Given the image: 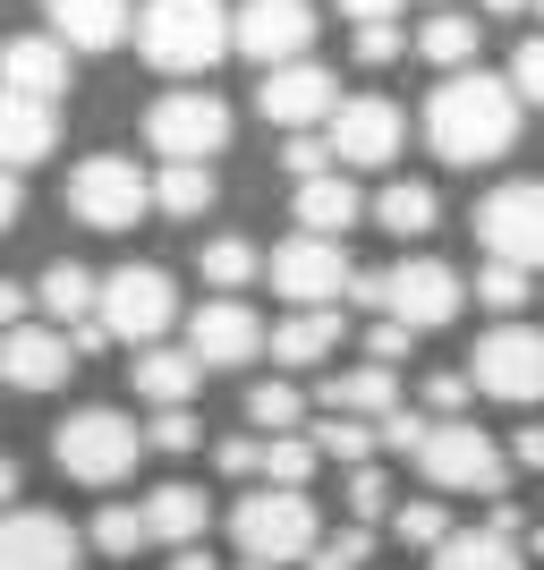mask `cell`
<instances>
[{
    "label": "cell",
    "mask_w": 544,
    "mask_h": 570,
    "mask_svg": "<svg viewBox=\"0 0 544 570\" xmlns=\"http://www.w3.org/2000/svg\"><path fill=\"white\" fill-rule=\"evenodd\" d=\"M520 86L511 77H485V69H459L426 95V145L443 154L451 170H485L520 145Z\"/></svg>",
    "instance_id": "cell-1"
},
{
    "label": "cell",
    "mask_w": 544,
    "mask_h": 570,
    "mask_svg": "<svg viewBox=\"0 0 544 570\" xmlns=\"http://www.w3.org/2000/svg\"><path fill=\"white\" fill-rule=\"evenodd\" d=\"M137 51H145V69H162V77H205L238 51V18L221 0H145Z\"/></svg>",
    "instance_id": "cell-2"
},
{
    "label": "cell",
    "mask_w": 544,
    "mask_h": 570,
    "mask_svg": "<svg viewBox=\"0 0 544 570\" xmlns=\"http://www.w3.org/2000/svg\"><path fill=\"white\" fill-rule=\"evenodd\" d=\"M230 546L247 553V562H307L315 546H324V520H315L307 485H256V494L230 502Z\"/></svg>",
    "instance_id": "cell-3"
},
{
    "label": "cell",
    "mask_w": 544,
    "mask_h": 570,
    "mask_svg": "<svg viewBox=\"0 0 544 570\" xmlns=\"http://www.w3.org/2000/svg\"><path fill=\"white\" fill-rule=\"evenodd\" d=\"M137 452H154V443H145V426L128 409H69V417L51 426V469L77 476V485H95V494L137 469Z\"/></svg>",
    "instance_id": "cell-4"
},
{
    "label": "cell",
    "mask_w": 544,
    "mask_h": 570,
    "mask_svg": "<svg viewBox=\"0 0 544 570\" xmlns=\"http://www.w3.org/2000/svg\"><path fill=\"white\" fill-rule=\"evenodd\" d=\"M417 469H426L434 494H485V502H494L502 485H511V469H520V460H511V443H494V434L468 426V417H434Z\"/></svg>",
    "instance_id": "cell-5"
},
{
    "label": "cell",
    "mask_w": 544,
    "mask_h": 570,
    "mask_svg": "<svg viewBox=\"0 0 544 570\" xmlns=\"http://www.w3.org/2000/svg\"><path fill=\"white\" fill-rule=\"evenodd\" d=\"M468 375L485 401H511V409H536L544 401V324L527 315H502L494 333L468 350Z\"/></svg>",
    "instance_id": "cell-6"
},
{
    "label": "cell",
    "mask_w": 544,
    "mask_h": 570,
    "mask_svg": "<svg viewBox=\"0 0 544 570\" xmlns=\"http://www.w3.org/2000/svg\"><path fill=\"white\" fill-rule=\"evenodd\" d=\"M69 214L86 222V230H137V222L154 214V179H145L128 154H86V163L69 170Z\"/></svg>",
    "instance_id": "cell-7"
},
{
    "label": "cell",
    "mask_w": 544,
    "mask_h": 570,
    "mask_svg": "<svg viewBox=\"0 0 544 570\" xmlns=\"http://www.w3.org/2000/svg\"><path fill=\"white\" fill-rule=\"evenodd\" d=\"M102 324H111V341H128V350H154V341L179 324V282H170L162 264H119V273H102Z\"/></svg>",
    "instance_id": "cell-8"
},
{
    "label": "cell",
    "mask_w": 544,
    "mask_h": 570,
    "mask_svg": "<svg viewBox=\"0 0 544 570\" xmlns=\"http://www.w3.org/2000/svg\"><path fill=\"white\" fill-rule=\"evenodd\" d=\"M264 282L281 289L289 307H340V298H349V282H357V264H349V247H340V238L298 230V238H281V247H273Z\"/></svg>",
    "instance_id": "cell-9"
},
{
    "label": "cell",
    "mask_w": 544,
    "mask_h": 570,
    "mask_svg": "<svg viewBox=\"0 0 544 570\" xmlns=\"http://www.w3.org/2000/svg\"><path fill=\"white\" fill-rule=\"evenodd\" d=\"M145 145L162 154V163H214L221 145H230V102L205 95V86H179L145 111Z\"/></svg>",
    "instance_id": "cell-10"
},
{
    "label": "cell",
    "mask_w": 544,
    "mask_h": 570,
    "mask_svg": "<svg viewBox=\"0 0 544 570\" xmlns=\"http://www.w3.org/2000/svg\"><path fill=\"white\" fill-rule=\"evenodd\" d=\"M459 307H468V282H459L443 256H400V264H383V315H400L408 333H443Z\"/></svg>",
    "instance_id": "cell-11"
},
{
    "label": "cell",
    "mask_w": 544,
    "mask_h": 570,
    "mask_svg": "<svg viewBox=\"0 0 544 570\" xmlns=\"http://www.w3.org/2000/svg\"><path fill=\"white\" fill-rule=\"evenodd\" d=\"M476 238H485L494 264L544 273V179H502V188L476 205Z\"/></svg>",
    "instance_id": "cell-12"
},
{
    "label": "cell",
    "mask_w": 544,
    "mask_h": 570,
    "mask_svg": "<svg viewBox=\"0 0 544 570\" xmlns=\"http://www.w3.org/2000/svg\"><path fill=\"white\" fill-rule=\"evenodd\" d=\"M332 154H340V170H383V163H400V137H408V119L392 95H349L340 111H332Z\"/></svg>",
    "instance_id": "cell-13"
},
{
    "label": "cell",
    "mask_w": 544,
    "mask_h": 570,
    "mask_svg": "<svg viewBox=\"0 0 544 570\" xmlns=\"http://www.w3.org/2000/svg\"><path fill=\"white\" fill-rule=\"evenodd\" d=\"M340 86H332V69L324 60H289V69H264V86H256V111L273 119V128H332V111H340Z\"/></svg>",
    "instance_id": "cell-14"
},
{
    "label": "cell",
    "mask_w": 544,
    "mask_h": 570,
    "mask_svg": "<svg viewBox=\"0 0 544 570\" xmlns=\"http://www.w3.org/2000/svg\"><path fill=\"white\" fill-rule=\"evenodd\" d=\"M86 546H95V537H77L60 511L18 502L9 528H0V570H77V562H86Z\"/></svg>",
    "instance_id": "cell-15"
},
{
    "label": "cell",
    "mask_w": 544,
    "mask_h": 570,
    "mask_svg": "<svg viewBox=\"0 0 544 570\" xmlns=\"http://www.w3.org/2000/svg\"><path fill=\"white\" fill-rule=\"evenodd\" d=\"M307 43H315V9L307 0H247V9H238V60L289 69V60H307Z\"/></svg>",
    "instance_id": "cell-16"
},
{
    "label": "cell",
    "mask_w": 544,
    "mask_h": 570,
    "mask_svg": "<svg viewBox=\"0 0 544 570\" xmlns=\"http://www.w3.org/2000/svg\"><path fill=\"white\" fill-rule=\"evenodd\" d=\"M188 350L205 357V366H247V357L273 350V333H264V315L247 307V298H205L188 324Z\"/></svg>",
    "instance_id": "cell-17"
},
{
    "label": "cell",
    "mask_w": 544,
    "mask_h": 570,
    "mask_svg": "<svg viewBox=\"0 0 544 570\" xmlns=\"http://www.w3.org/2000/svg\"><path fill=\"white\" fill-rule=\"evenodd\" d=\"M77 341L60 333V324H9V392H60V383L77 375Z\"/></svg>",
    "instance_id": "cell-18"
},
{
    "label": "cell",
    "mask_w": 544,
    "mask_h": 570,
    "mask_svg": "<svg viewBox=\"0 0 544 570\" xmlns=\"http://www.w3.org/2000/svg\"><path fill=\"white\" fill-rule=\"evenodd\" d=\"M69 43L60 35H9V95L26 102H69Z\"/></svg>",
    "instance_id": "cell-19"
},
{
    "label": "cell",
    "mask_w": 544,
    "mask_h": 570,
    "mask_svg": "<svg viewBox=\"0 0 544 570\" xmlns=\"http://www.w3.org/2000/svg\"><path fill=\"white\" fill-rule=\"evenodd\" d=\"M340 307H289L281 324H273V366L281 375H298V366H324L332 350H340Z\"/></svg>",
    "instance_id": "cell-20"
},
{
    "label": "cell",
    "mask_w": 544,
    "mask_h": 570,
    "mask_svg": "<svg viewBox=\"0 0 544 570\" xmlns=\"http://www.w3.org/2000/svg\"><path fill=\"white\" fill-rule=\"evenodd\" d=\"M128 383H137V401L154 409H196V383H205V357L196 350H137V366H128Z\"/></svg>",
    "instance_id": "cell-21"
},
{
    "label": "cell",
    "mask_w": 544,
    "mask_h": 570,
    "mask_svg": "<svg viewBox=\"0 0 544 570\" xmlns=\"http://www.w3.org/2000/svg\"><path fill=\"white\" fill-rule=\"evenodd\" d=\"M145 528H154V546H205V528H214V502H205V485H179V476H170V485H154V494H145Z\"/></svg>",
    "instance_id": "cell-22"
},
{
    "label": "cell",
    "mask_w": 544,
    "mask_h": 570,
    "mask_svg": "<svg viewBox=\"0 0 544 570\" xmlns=\"http://www.w3.org/2000/svg\"><path fill=\"white\" fill-rule=\"evenodd\" d=\"M43 18H51V35H60L69 51L128 43V0H43Z\"/></svg>",
    "instance_id": "cell-23"
},
{
    "label": "cell",
    "mask_w": 544,
    "mask_h": 570,
    "mask_svg": "<svg viewBox=\"0 0 544 570\" xmlns=\"http://www.w3.org/2000/svg\"><path fill=\"white\" fill-rule=\"evenodd\" d=\"M34 307H43L60 333H86V324H102V282L86 273V264H43V282H34Z\"/></svg>",
    "instance_id": "cell-24"
},
{
    "label": "cell",
    "mask_w": 544,
    "mask_h": 570,
    "mask_svg": "<svg viewBox=\"0 0 544 570\" xmlns=\"http://www.w3.org/2000/svg\"><path fill=\"white\" fill-rule=\"evenodd\" d=\"M366 196L349 188V170H324V179H298V230H324V238H349Z\"/></svg>",
    "instance_id": "cell-25"
},
{
    "label": "cell",
    "mask_w": 544,
    "mask_h": 570,
    "mask_svg": "<svg viewBox=\"0 0 544 570\" xmlns=\"http://www.w3.org/2000/svg\"><path fill=\"white\" fill-rule=\"evenodd\" d=\"M324 401L340 409V417H375V426H383V417L400 409V375L366 357V366H349V375H332V383H324Z\"/></svg>",
    "instance_id": "cell-26"
},
{
    "label": "cell",
    "mask_w": 544,
    "mask_h": 570,
    "mask_svg": "<svg viewBox=\"0 0 544 570\" xmlns=\"http://www.w3.org/2000/svg\"><path fill=\"white\" fill-rule=\"evenodd\" d=\"M60 111L69 102H26V95H9V170H34L43 154H60Z\"/></svg>",
    "instance_id": "cell-27"
},
{
    "label": "cell",
    "mask_w": 544,
    "mask_h": 570,
    "mask_svg": "<svg viewBox=\"0 0 544 570\" xmlns=\"http://www.w3.org/2000/svg\"><path fill=\"white\" fill-rule=\"evenodd\" d=\"M214 196H221L214 163H162L154 170V214H170V222H196Z\"/></svg>",
    "instance_id": "cell-28"
},
{
    "label": "cell",
    "mask_w": 544,
    "mask_h": 570,
    "mask_svg": "<svg viewBox=\"0 0 544 570\" xmlns=\"http://www.w3.org/2000/svg\"><path fill=\"white\" fill-rule=\"evenodd\" d=\"M434 570H527V546L502 537V528H459V537L434 553Z\"/></svg>",
    "instance_id": "cell-29"
},
{
    "label": "cell",
    "mask_w": 544,
    "mask_h": 570,
    "mask_svg": "<svg viewBox=\"0 0 544 570\" xmlns=\"http://www.w3.org/2000/svg\"><path fill=\"white\" fill-rule=\"evenodd\" d=\"M375 222H383L392 238H426L434 222H443V196H434L426 179H392V188L375 196Z\"/></svg>",
    "instance_id": "cell-30"
},
{
    "label": "cell",
    "mask_w": 544,
    "mask_h": 570,
    "mask_svg": "<svg viewBox=\"0 0 544 570\" xmlns=\"http://www.w3.org/2000/svg\"><path fill=\"white\" fill-rule=\"evenodd\" d=\"M417 60H434L443 77H459L476 60V18H459V9H434L426 26H417Z\"/></svg>",
    "instance_id": "cell-31"
},
{
    "label": "cell",
    "mask_w": 544,
    "mask_h": 570,
    "mask_svg": "<svg viewBox=\"0 0 544 570\" xmlns=\"http://www.w3.org/2000/svg\"><path fill=\"white\" fill-rule=\"evenodd\" d=\"M264 264H273V256H264L256 238H205V256H196V273H205V282H214L221 298H238V289L256 282Z\"/></svg>",
    "instance_id": "cell-32"
},
{
    "label": "cell",
    "mask_w": 544,
    "mask_h": 570,
    "mask_svg": "<svg viewBox=\"0 0 544 570\" xmlns=\"http://www.w3.org/2000/svg\"><path fill=\"white\" fill-rule=\"evenodd\" d=\"M298 417H307V392L289 375H264L256 392H247V426L256 434H298Z\"/></svg>",
    "instance_id": "cell-33"
},
{
    "label": "cell",
    "mask_w": 544,
    "mask_h": 570,
    "mask_svg": "<svg viewBox=\"0 0 544 570\" xmlns=\"http://www.w3.org/2000/svg\"><path fill=\"white\" fill-rule=\"evenodd\" d=\"M392 537H400V546H417V553H443L459 528H451L443 494H417V502H400V511H392Z\"/></svg>",
    "instance_id": "cell-34"
},
{
    "label": "cell",
    "mask_w": 544,
    "mask_h": 570,
    "mask_svg": "<svg viewBox=\"0 0 544 570\" xmlns=\"http://www.w3.org/2000/svg\"><path fill=\"white\" fill-rule=\"evenodd\" d=\"M315 443H324V460H340V469H366L375 443H383V426H375V417H340V409H332L324 426H315Z\"/></svg>",
    "instance_id": "cell-35"
},
{
    "label": "cell",
    "mask_w": 544,
    "mask_h": 570,
    "mask_svg": "<svg viewBox=\"0 0 544 570\" xmlns=\"http://www.w3.org/2000/svg\"><path fill=\"white\" fill-rule=\"evenodd\" d=\"M86 537H95V553H119V562H128L137 546H154V528H145V502H102Z\"/></svg>",
    "instance_id": "cell-36"
},
{
    "label": "cell",
    "mask_w": 544,
    "mask_h": 570,
    "mask_svg": "<svg viewBox=\"0 0 544 570\" xmlns=\"http://www.w3.org/2000/svg\"><path fill=\"white\" fill-rule=\"evenodd\" d=\"M527 298H536V273H527V264H485V273H476V307L520 315Z\"/></svg>",
    "instance_id": "cell-37"
},
{
    "label": "cell",
    "mask_w": 544,
    "mask_h": 570,
    "mask_svg": "<svg viewBox=\"0 0 544 570\" xmlns=\"http://www.w3.org/2000/svg\"><path fill=\"white\" fill-rule=\"evenodd\" d=\"M315 460H324V443L315 434H273V460H264V485H307Z\"/></svg>",
    "instance_id": "cell-38"
},
{
    "label": "cell",
    "mask_w": 544,
    "mask_h": 570,
    "mask_svg": "<svg viewBox=\"0 0 544 570\" xmlns=\"http://www.w3.org/2000/svg\"><path fill=\"white\" fill-rule=\"evenodd\" d=\"M349 520L357 528H375V520H392V476L366 460V469H349Z\"/></svg>",
    "instance_id": "cell-39"
},
{
    "label": "cell",
    "mask_w": 544,
    "mask_h": 570,
    "mask_svg": "<svg viewBox=\"0 0 544 570\" xmlns=\"http://www.w3.org/2000/svg\"><path fill=\"white\" fill-rule=\"evenodd\" d=\"M145 443H154V452H170V460H188L196 443H205V426H196V409H154Z\"/></svg>",
    "instance_id": "cell-40"
},
{
    "label": "cell",
    "mask_w": 544,
    "mask_h": 570,
    "mask_svg": "<svg viewBox=\"0 0 544 570\" xmlns=\"http://www.w3.org/2000/svg\"><path fill=\"white\" fill-rule=\"evenodd\" d=\"M332 163H340V154H332V137H324V128H298V137L281 145V170H289V179H324Z\"/></svg>",
    "instance_id": "cell-41"
},
{
    "label": "cell",
    "mask_w": 544,
    "mask_h": 570,
    "mask_svg": "<svg viewBox=\"0 0 544 570\" xmlns=\"http://www.w3.org/2000/svg\"><path fill=\"white\" fill-rule=\"evenodd\" d=\"M214 460H221V476H264V460H273V434H221L214 443Z\"/></svg>",
    "instance_id": "cell-42"
},
{
    "label": "cell",
    "mask_w": 544,
    "mask_h": 570,
    "mask_svg": "<svg viewBox=\"0 0 544 570\" xmlns=\"http://www.w3.org/2000/svg\"><path fill=\"white\" fill-rule=\"evenodd\" d=\"M366 553H375V528H340L307 553V570H366Z\"/></svg>",
    "instance_id": "cell-43"
},
{
    "label": "cell",
    "mask_w": 544,
    "mask_h": 570,
    "mask_svg": "<svg viewBox=\"0 0 544 570\" xmlns=\"http://www.w3.org/2000/svg\"><path fill=\"white\" fill-rule=\"evenodd\" d=\"M468 392H476L468 366H443V375H426V417H468Z\"/></svg>",
    "instance_id": "cell-44"
},
{
    "label": "cell",
    "mask_w": 544,
    "mask_h": 570,
    "mask_svg": "<svg viewBox=\"0 0 544 570\" xmlns=\"http://www.w3.org/2000/svg\"><path fill=\"white\" fill-rule=\"evenodd\" d=\"M408 350H417V333H408L400 315H375V324H366V357H375V366H400Z\"/></svg>",
    "instance_id": "cell-45"
},
{
    "label": "cell",
    "mask_w": 544,
    "mask_h": 570,
    "mask_svg": "<svg viewBox=\"0 0 544 570\" xmlns=\"http://www.w3.org/2000/svg\"><path fill=\"white\" fill-rule=\"evenodd\" d=\"M400 51H408L400 18H383V26H357V60H366V69H392V60H400Z\"/></svg>",
    "instance_id": "cell-46"
},
{
    "label": "cell",
    "mask_w": 544,
    "mask_h": 570,
    "mask_svg": "<svg viewBox=\"0 0 544 570\" xmlns=\"http://www.w3.org/2000/svg\"><path fill=\"white\" fill-rule=\"evenodd\" d=\"M511 86H520V95L544 111V35H527V43L511 51Z\"/></svg>",
    "instance_id": "cell-47"
},
{
    "label": "cell",
    "mask_w": 544,
    "mask_h": 570,
    "mask_svg": "<svg viewBox=\"0 0 544 570\" xmlns=\"http://www.w3.org/2000/svg\"><path fill=\"white\" fill-rule=\"evenodd\" d=\"M349 26H383V18H400V0H332Z\"/></svg>",
    "instance_id": "cell-48"
},
{
    "label": "cell",
    "mask_w": 544,
    "mask_h": 570,
    "mask_svg": "<svg viewBox=\"0 0 544 570\" xmlns=\"http://www.w3.org/2000/svg\"><path fill=\"white\" fill-rule=\"evenodd\" d=\"M511 460H520V469H544V426H536V417L511 434Z\"/></svg>",
    "instance_id": "cell-49"
},
{
    "label": "cell",
    "mask_w": 544,
    "mask_h": 570,
    "mask_svg": "<svg viewBox=\"0 0 544 570\" xmlns=\"http://www.w3.org/2000/svg\"><path fill=\"white\" fill-rule=\"evenodd\" d=\"M170 570H221V562H214L205 546H179V553H170Z\"/></svg>",
    "instance_id": "cell-50"
},
{
    "label": "cell",
    "mask_w": 544,
    "mask_h": 570,
    "mask_svg": "<svg viewBox=\"0 0 544 570\" xmlns=\"http://www.w3.org/2000/svg\"><path fill=\"white\" fill-rule=\"evenodd\" d=\"M485 9H494V18H520V9H536V0H485Z\"/></svg>",
    "instance_id": "cell-51"
},
{
    "label": "cell",
    "mask_w": 544,
    "mask_h": 570,
    "mask_svg": "<svg viewBox=\"0 0 544 570\" xmlns=\"http://www.w3.org/2000/svg\"><path fill=\"white\" fill-rule=\"evenodd\" d=\"M520 546H527V553H536V562H544V528H527V537H520Z\"/></svg>",
    "instance_id": "cell-52"
},
{
    "label": "cell",
    "mask_w": 544,
    "mask_h": 570,
    "mask_svg": "<svg viewBox=\"0 0 544 570\" xmlns=\"http://www.w3.org/2000/svg\"><path fill=\"white\" fill-rule=\"evenodd\" d=\"M238 570H273V562H247V553H238Z\"/></svg>",
    "instance_id": "cell-53"
},
{
    "label": "cell",
    "mask_w": 544,
    "mask_h": 570,
    "mask_svg": "<svg viewBox=\"0 0 544 570\" xmlns=\"http://www.w3.org/2000/svg\"><path fill=\"white\" fill-rule=\"evenodd\" d=\"M536 18H544V0H536Z\"/></svg>",
    "instance_id": "cell-54"
},
{
    "label": "cell",
    "mask_w": 544,
    "mask_h": 570,
    "mask_svg": "<svg viewBox=\"0 0 544 570\" xmlns=\"http://www.w3.org/2000/svg\"><path fill=\"white\" fill-rule=\"evenodd\" d=\"M434 9H443V0H434Z\"/></svg>",
    "instance_id": "cell-55"
}]
</instances>
